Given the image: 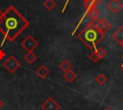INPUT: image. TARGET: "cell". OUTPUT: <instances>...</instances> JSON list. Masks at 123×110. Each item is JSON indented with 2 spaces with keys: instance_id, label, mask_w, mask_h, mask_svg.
Segmentation results:
<instances>
[{
  "instance_id": "6",
  "label": "cell",
  "mask_w": 123,
  "mask_h": 110,
  "mask_svg": "<svg viewBox=\"0 0 123 110\" xmlns=\"http://www.w3.org/2000/svg\"><path fill=\"white\" fill-rule=\"evenodd\" d=\"M111 27V23L108 20H106L105 18H101V19L99 18L98 19V22H97V25H96V29H98L103 34H106V33H108L110 31Z\"/></svg>"
},
{
  "instance_id": "4",
  "label": "cell",
  "mask_w": 123,
  "mask_h": 110,
  "mask_svg": "<svg viewBox=\"0 0 123 110\" xmlns=\"http://www.w3.org/2000/svg\"><path fill=\"white\" fill-rule=\"evenodd\" d=\"M20 46L26 52H34V50L38 46V42L32 35L29 34L20 42Z\"/></svg>"
},
{
  "instance_id": "14",
  "label": "cell",
  "mask_w": 123,
  "mask_h": 110,
  "mask_svg": "<svg viewBox=\"0 0 123 110\" xmlns=\"http://www.w3.org/2000/svg\"><path fill=\"white\" fill-rule=\"evenodd\" d=\"M43 7L47 11H52L56 7V2H55V0H45L43 2Z\"/></svg>"
},
{
  "instance_id": "22",
  "label": "cell",
  "mask_w": 123,
  "mask_h": 110,
  "mask_svg": "<svg viewBox=\"0 0 123 110\" xmlns=\"http://www.w3.org/2000/svg\"><path fill=\"white\" fill-rule=\"evenodd\" d=\"M95 1H96V3H97V4H98V3H100V2H102V1H103V0H95Z\"/></svg>"
},
{
  "instance_id": "10",
  "label": "cell",
  "mask_w": 123,
  "mask_h": 110,
  "mask_svg": "<svg viewBox=\"0 0 123 110\" xmlns=\"http://www.w3.org/2000/svg\"><path fill=\"white\" fill-rule=\"evenodd\" d=\"M36 74L40 77V78H45L46 77H48L49 76V74H50V71H49V69L45 66V65H40L37 70H36Z\"/></svg>"
},
{
  "instance_id": "16",
  "label": "cell",
  "mask_w": 123,
  "mask_h": 110,
  "mask_svg": "<svg viewBox=\"0 0 123 110\" xmlns=\"http://www.w3.org/2000/svg\"><path fill=\"white\" fill-rule=\"evenodd\" d=\"M96 4L97 3H96L95 0H86V1H84V6H85V8L86 10H88V9L96 6Z\"/></svg>"
},
{
  "instance_id": "5",
  "label": "cell",
  "mask_w": 123,
  "mask_h": 110,
  "mask_svg": "<svg viewBox=\"0 0 123 110\" xmlns=\"http://www.w3.org/2000/svg\"><path fill=\"white\" fill-rule=\"evenodd\" d=\"M40 108L42 110H59L61 108V105L53 98H48L41 103Z\"/></svg>"
},
{
  "instance_id": "19",
  "label": "cell",
  "mask_w": 123,
  "mask_h": 110,
  "mask_svg": "<svg viewBox=\"0 0 123 110\" xmlns=\"http://www.w3.org/2000/svg\"><path fill=\"white\" fill-rule=\"evenodd\" d=\"M5 55H6V54H5V52L0 48V60H2L4 57H5Z\"/></svg>"
},
{
  "instance_id": "2",
  "label": "cell",
  "mask_w": 123,
  "mask_h": 110,
  "mask_svg": "<svg viewBox=\"0 0 123 110\" xmlns=\"http://www.w3.org/2000/svg\"><path fill=\"white\" fill-rule=\"evenodd\" d=\"M77 36L87 47V49L95 50L97 44L104 38L105 34H103L98 29L90 26L88 22L86 27L78 33Z\"/></svg>"
},
{
  "instance_id": "13",
  "label": "cell",
  "mask_w": 123,
  "mask_h": 110,
  "mask_svg": "<svg viewBox=\"0 0 123 110\" xmlns=\"http://www.w3.org/2000/svg\"><path fill=\"white\" fill-rule=\"evenodd\" d=\"M71 67H72V64H71L67 59L62 60V61L60 62V64H59V68H60L62 71H63V72H66V71L71 70Z\"/></svg>"
},
{
  "instance_id": "9",
  "label": "cell",
  "mask_w": 123,
  "mask_h": 110,
  "mask_svg": "<svg viewBox=\"0 0 123 110\" xmlns=\"http://www.w3.org/2000/svg\"><path fill=\"white\" fill-rule=\"evenodd\" d=\"M86 15L88 16V18H89L90 21L96 20V19L99 18V11H98V9H97L96 6H94V7L90 8V9L86 10Z\"/></svg>"
},
{
  "instance_id": "11",
  "label": "cell",
  "mask_w": 123,
  "mask_h": 110,
  "mask_svg": "<svg viewBox=\"0 0 123 110\" xmlns=\"http://www.w3.org/2000/svg\"><path fill=\"white\" fill-rule=\"evenodd\" d=\"M63 78H64L67 82L71 83V82H73V81L77 78V74H76L74 71H72V70L66 71V72H64V74H63Z\"/></svg>"
},
{
  "instance_id": "8",
  "label": "cell",
  "mask_w": 123,
  "mask_h": 110,
  "mask_svg": "<svg viewBox=\"0 0 123 110\" xmlns=\"http://www.w3.org/2000/svg\"><path fill=\"white\" fill-rule=\"evenodd\" d=\"M112 38L115 40L121 47H123V25L120 26L113 33H112Z\"/></svg>"
},
{
  "instance_id": "21",
  "label": "cell",
  "mask_w": 123,
  "mask_h": 110,
  "mask_svg": "<svg viewBox=\"0 0 123 110\" xmlns=\"http://www.w3.org/2000/svg\"><path fill=\"white\" fill-rule=\"evenodd\" d=\"M104 110H112V109H111V108H110V107H106Z\"/></svg>"
},
{
  "instance_id": "15",
  "label": "cell",
  "mask_w": 123,
  "mask_h": 110,
  "mask_svg": "<svg viewBox=\"0 0 123 110\" xmlns=\"http://www.w3.org/2000/svg\"><path fill=\"white\" fill-rule=\"evenodd\" d=\"M107 80H108V78H107L106 75H104L103 73L99 74V75L95 77V81H96L99 85H103V84H105V83L107 82Z\"/></svg>"
},
{
  "instance_id": "20",
  "label": "cell",
  "mask_w": 123,
  "mask_h": 110,
  "mask_svg": "<svg viewBox=\"0 0 123 110\" xmlns=\"http://www.w3.org/2000/svg\"><path fill=\"white\" fill-rule=\"evenodd\" d=\"M3 105H4V101H3V100L0 99V109L3 107Z\"/></svg>"
},
{
  "instance_id": "12",
  "label": "cell",
  "mask_w": 123,
  "mask_h": 110,
  "mask_svg": "<svg viewBox=\"0 0 123 110\" xmlns=\"http://www.w3.org/2000/svg\"><path fill=\"white\" fill-rule=\"evenodd\" d=\"M37 56L34 52H27L24 55V59L29 63V64H33L36 60H37Z\"/></svg>"
},
{
  "instance_id": "3",
  "label": "cell",
  "mask_w": 123,
  "mask_h": 110,
  "mask_svg": "<svg viewBox=\"0 0 123 110\" xmlns=\"http://www.w3.org/2000/svg\"><path fill=\"white\" fill-rule=\"evenodd\" d=\"M21 66V63L19 62L18 59H16L13 55H10L4 62H3V67L10 73L13 74L15 71H17Z\"/></svg>"
},
{
  "instance_id": "24",
  "label": "cell",
  "mask_w": 123,
  "mask_h": 110,
  "mask_svg": "<svg viewBox=\"0 0 123 110\" xmlns=\"http://www.w3.org/2000/svg\"><path fill=\"white\" fill-rule=\"evenodd\" d=\"M121 101H122V103H123V98H122V100H121Z\"/></svg>"
},
{
  "instance_id": "25",
  "label": "cell",
  "mask_w": 123,
  "mask_h": 110,
  "mask_svg": "<svg viewBox=\"0 0 123 110\" xmlns=\"http://www.w3.org/2000/svg\"><path fill=\"white\" fill-rule=\"evenodd\" d=\"M83 1H86V0H83Z\"/></svg>"
},
{
  "instance_id": "17",
  "label": "cell",
  "mask_w": 123,
  "mask_h": 110,
  "mask_svg": "<svg viewBox=\"0 0 123 110\" xmlns=\"http://www.w3.org/2000/svg\"><path fill=\"white\" fill-rule=\"evenodd\" d=\"M89 58H90V60H91L92 62H94V63H96V62H98V61L100 60V58H99L97 53L95 52V50H93V51L90 53V55H89Z\"/></svg>"
},
{
  "instance_id": "18",
  "label": "cell",
  "mask_w": 123,
  "mask_h": 110,
  "mask_svg": "<svg viewBox=\"0 0 123 110\" xmlns=\"http://www.w3.org/2000/svg\"><path fill=\"white\" fill-rule=\"evenodd\" d=\"M95 52L97 53V55H98L100 59H102V58H104L106 56V51L103 48H95Z\"/></svg>"
},
{
  "instance_id": "1",
  "label": "cell",
  "mask_w": 123,
  "mask_h": 110,
  "mask_svg": "<svg viewBox=\"0 0 123 110\" xmlns=\"http://www.w3.org/2000/svg\"><path fill=\"white\" fill-rule=\"evenodd\" d=\"M30 25L29 20L23 16L13 6H9L5 11H0V33L5 40L13 42Z\"/></svg>"
},
{
  "instance_id": "7",
  "label": "cell",
  "mask_w": 123,
  "mask_h": 110,
  "mask_svg": "<svg viewBox=\"0 0 123 110\" xmlns=\"http://www.w3.org/2000/svg\"><path fill=\"white\" fill-rule=\"evenodd\" d=\"M107 7H108V9H109L111 12L117 13V12H119V11L122 9L123 4H122V2H121L120 0H110V1L108 2V4H107Z\"/></svg>"
},
{
  "instance_id": "23",
  "label": "cell",
  "mask_w": 123,
  "mask_h": 110,
  "mask_svg": "<svg viewBox=\"0 0 123 110\" xmlns=\"http://www.w3.org/2000/svg\"><path fill=\"white\" fill-rule=\"evenodd\" d=\"M120 68L123 70V61H122V63H121V65H120Z\"/></svg>"
}]
</instances>
